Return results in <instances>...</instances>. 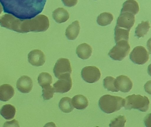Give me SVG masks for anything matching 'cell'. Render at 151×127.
<instances>
[{
	"mask_svg": "<svg viewBox=\"0 0 151 127\" xmlns=\"http://www.w3.org/2000/svg\"><path fill=\"white\" fill-rule=\"evenodd\" d=\"M47 0H0L4 12L20 19H31L42 12Z\"/></svg>",
	"mask_w": 151,
	"mask_h": 127,
	"instance_id": "cell-1",
	"label": "cell"
},
{
	"mask_svg": "<svg viewBox=\"0 0 151 127\" xmlns=\"http://www.w3.org/2000/svg\"><path fill=\"white\" fill-rule=\"evenodd\" d=\"M125 105V99L121 97L106 95L100 98L99 108L105 113L110 114L120 110Z\"/></svg>",
	"mask_w": 151,
	"mask_h": 127,
	"instance_id": "cell-2",
	"label": "cell"
},
{
	"mask_svg": "<svg viewBox=\"0 0 151 127\" xmlns=\"http://www.w3.org/2000/svg\"><path fill=\"white\" fill-rule=\"evenodd\" d=\"M150 101L147 97L140 95H129L125 99L124 107L126 110H138L146 112L150 109Z\"/></svg>",
	"mask_w": 151,
	"mask_h": 127,
	"instance_id": "cell-3",
	"label": "cell"
},
{
	"mask_svg": "<svg viewBox=\"0 0 151 127\" xmlns=\"http://www.w3.org/2000/svg\"><path fill=\"white\" fill-rule=\"evenodd\" d=\"M116 43L108 55L114 61H122L129 55L131 48L127 41H120Z\"/></svg>",
	"mask_w": 151,
	"mask_h": 127,
	"instance_id": "cell-4",
	"label": "cell"
},
{
	"mask_svg": "<svg viewBox=\"0 0 151 127\" xmlns=\"http://www.w3.org/2000/svg\"><path fill=\"white\" fill-rule=\"evenodd\" d=\"M59 80L53 85L55 93L63 94L70 90L73 83L70 74H64L59 77Z\"/></svg>",
	"mask_w": 151,
	"mask_h": 127,
	"instance_id": "cell-5",
	"label": "cell"
},
{
	"mask_svg": "<svg viewBox=\"0 0 151 127\" xmlns=\"http://www.w3.org/2000/svg\"><path fill=\"white\" fill-rule=\"evenodd\" d=\"M149 54L146 49L142 46H137L130 53L129 58L134 63L143 65L149 60Z\"/></svg>",
	"mask_w": 151,
	"mask_h": 127,
	"instance_id": "cell-6",
	"label": "cell"
},
{
	"mask_svg": "<svg viewBox=\"0 0 151 127\" xmlns=\"http://www.w3.org/2000/svg\"><path fill=\"white\" fill-rule=\"evenodd\" d=\"M81 75L85 82L93 83L99 80L101 74L100 70L96 67L90 66L83 67L82 69Z\"/></svg>",
	"mask_w": 151,
	"mask_h": 127,
	"instance_id": "cell-7",
	"label": "cell"
},
{
	"mask_svg": "<svg viewBox=\"0 0 151 127\" xmlns=\"http://www.w3.org/2000/svg\"><path fill=\"white\" fill-rule=\"evenodd\" d=\"M53 71L55 76L58 79H59L61 75L67 73L71 74L72 69L70 60L65 58L58 59L55 65Z\"/></svg>",
	"mask_w": 151,
	"mask_h": 127,
	"instance_id": "cell-8",
	"label": "cell"
},
{
	"mask_svg": "<svg viewBox=\"0 0 151 127\" xmlns=\"http://www.w3.org/2000/svg\"><path fill=\"white\" fill-rule=\"evenodd\" d=\"M135 22V18L134 14L129 12L121 13L117 19L116 26L127 30L130 31Z\"/></svg>",
	"mask_w": 151,
	"mask_h": 127,
	"instance_id": "cell-9",
	"label": "cell"
},
{
	"mask_svg": "<svg viewBox=\"0 0 151 127\" xmlns=\"http://www.w3.org/2000/svg\"><path fill=\"white\" fill-rule=\"evenodd\" d=\"M28 62L32 65L39 67L43 65L46 62V57L43 52L39 50H35L28 55Z\"/></svg>",
	"mask_w": 151,
	"mask_h": 127,
	"instance_id": "cell-10",
	"label": "cell"
},
{
	"mask_svg": "<svg viewBox=\"0 0 151 127\" xmlns=\"http://www.w3.org/2000/svg\"><path fill=\"white\" fill-rule=\"evenodd\" d=\"M32 80L29 76L23 75L17 83V88L20 92L24 94L29 93L32 89Z\"/></svg>",
	"mask_w": 151,
	"mask_h": 127,
	"instance_id": "cell-11",
	"label": "cell"
},
{
	"mask_svg": "<svg viewBox=\"0 0 151 127\" xmlns=\"http://www.w3.org/2000/svg\"><path fill=\"white\" fill-rule=\"evenodd\" d=\"M116 80L117 86L120 91L123 93H128L132 89L133 83L127 76L121 75L117 77Z\"/></svg>",
	"mask_w": 151,
	"mask_h": 127,
	"instance_id": "cell-12",
	"label": "cell"
},
{
	"mask_svg": "<svg viewBox=\"0 0 151 127\" xmlns=\"http://www.w3.org/2000/svg\"><path fill=\"white\" fill-rule=\"evenodd\" d=\"M15 90L9 84H4L0 86V101L7 102L13 97Z\"/></svg>",
	"mask_w": 151,
	"mask_h": 127,
	"instance_id": "cell-13",
	"label": "cell"
},
{
	"mask_svg": "<svg viewBox=\"0 0 151 127\" xmlns=\"http://www.w3.org/2000/svg\"><path fill=\"white\" fill-rule=\"evenodd\" d=\"M92 53V48L87 43L80 44L76 48V54L78 57L82 60H86L89 58Z\"/></svg>",
	"mask_w": 151,
	"mask_h": 127,
	"instance_id": "cell-14",
	"label": "cell"
},
{
	"mask_svg": "<svg viewBox=\"0 0 151 127\" xmlns=\"http://www.w3.org/2000/svg\"><path fill=\"white\" fill-rule=\"evenodd\" d=\"M80 29V23L78 20L73 22L67 27L65 31V35L67 39L70 40L76 39L79 35Z\"/></svg>",
	"mask_w": 151,
	"mask_h": 127,
	"instance_id": "cell-15",
	"label": "cell"
},
{
	"mask_svg": "<svg viewBox=\"0 0 151 127\" xmlns=\"http://www.w3.org/2000/svg\"><path fill=\"white\" fill-rule=\"evenodd\" d=\"M52 16L56 22L58 24L65 23L70 18L69 12L63 8L56 9L52 13Z\"/></svg>",
	"mask_w": 151,
	"mask_h": 127,
	"instance_id": "cell-16",
	"label": "cell"
},
{
	"mask_svg": "<svg viewBox=\"0 0 151 127\" xmlns=\"http://www.w3.org/2000/svg\"><path fill=\"white\" fill-rule=\"evenodd\" d=\"M139 11V5L135 0H127L123 4L121 13L129 12L134 15H136Z\"/></svg>",
	"mask_w": 151,
	"mask_h": 127,
	"instance_id": "cell-17",
	"label": "cell"
},
{
	"mask_svg": "<svg viewBox=\"0 0 151 127\" xmlns=\"http://www.w3.org/2000/svg\"><path fill=\"white\" fill-rule=\"evenodd\" d=\"M72 101L74 108L77 110H85L88 105V99L83 95H76L73 97Z\"/></svg>",
	"mask_w": 151,
	"mask_h": 127,
	"instance_id": "cell-18",
	"label": "cell"
},
{
	"mask_svg": "<svg viewBox=\"0 0 151 127\" xmlns=\"http://www.w3.org/2000/svg\"><path fill=\"white\" fill-rule=\"evenodd\" d=\"M16 108L10 104L3 105L0 110V114L7 120L12 119L16 115Z\"/></svg>",
	"mask_w": 151,
	"mask_h": 127,
	"instance_id": "cell-19",
	"label": "cell"
},
{
	"mask_svg": "<svg viewBox=\"0 0 151 127\" xmlns=\"http://www.w3.org/2000/svg\"><path fill=\"white\" fill-rule=\"evenodd\" d=\"M130 31L116 26L114 29V40L116 43L121 40L128 41Z\"/></svg>",
	"mask_w": 151,
	"mask_h": 127,
	"instance_id": "cell-20",
	"label": "cell"
},
{
	"mask_svg": "<svg viewBox=\"0 0 151 127\" xmlns=\"http://www.w3.org/2000/svg\"><path fill=\"white\" fill-rule=\"evenodd\" d=\"M60 110L65 113H70L74 109L71 98L69 97H64L60 100L59 103Z\"/></svg>",
	"mask_w": 151,
	"mask_h": 127,
	"instance_id": "cell-21",
	"label": "cell"
},
{
	"mask_svg": "<svg viewBox=\"0 0 151 127\" xmlns=\"http://www.w3.org/2000/svg\"><path fill=\"white\" fill-rule=\"evenodd\" d=\"M150 28V25L149 21H142V23L139 24L136 28L135 36L138 38L144 37L147 34Z\"/></svg>",
	"mask_w": 151,
	"mask_h": 127,
	"instance_id": "cell-22",
	"label": "cell"
},
{
	"mask_svg": "<svg viewBox=\"0 0 151 127\" xmlns=\"http://www.w3.org/2000/svg\"><path fill=\"white\" fill-rule=\"evenodd\" d=\"M114 19L113 15L110 12H104L98 17L97 22L101 26H106L110 24Z\"/></svg>",
	"mask_w": 151,
	"mask_h": 127,
	"instance_id": "cell-23",
	"label": "cell"
},
{
	"mask_svg": "<svg viewBox=\"0 0 151 127\" xmlns=\"http://www.w3.org/2000/svg\"><path fill=\"white\" fill-rule=\"evenodd\" d=\"M104 86L109 91L116 92L119 91L116 80L112 76H107L104 79Z\"/></svg>",
	"mask_w": 151,
	"mask_h": 127,
	"instance_id": "cell-24",
	"label": "cell"
},
{
	"mask_svg": "<svg viewBox=\"0 0 151 127\" xmlns=\"http://www.w3.org/2000/svg\"><path fill=\"white\" fill-rule=\"evenodd\" d=\"M38 83L42 88L46 85H50L53 82V78L51 75L47 72H42L38 76Z\"/></svg>",
	"mask_w": 151,
	"mask_h": 127,
	"instance_id": "cell-25",
	"label": "cell"
},
{
	"mask_svg": "<svg viewBox=\"0 0 151 127\" xmlns=\"http://www.w3.org/2000/svg\"><path fill=\"white\" fill-rule=\"evenodd\" d=\"M42 96L44 100H50L53 97L55 92H54L53 87H52L51 85H46L42 87Z\"/></svg>",
	"mask_w": 151,
	"mask_h": 127,
	"instance_id": "cell-26",
	"label": "cell"
},
{
	"mask_svg": "<svg viewBox=\"0 0 151 127\" xmlns=\"http://www.w3.org/2000/svg\"><path fill=\"white\" fill-rule=\"evenodd\" d=\"M127 122L126 117L120 115L111 121L109 125L110 127H125V123Z\"/></svg>",
	"mask_w": 151,
	"mask_h": 127,
	"instance_id": "cell-27",
	"label": "cell"
},
{
	"mask_svg": "<svg viewBox=\"0 0 151 127\" xmlns=\"http://www.w3.org/2000/svg\"><path fill=\"white\" fill-rule=\"evenodd\" d=\"M64 4L68 7L75 6L78 2V0H62Z\"/></svg>",
	"mask_w": 151,
	"mask_h": 127,
	"instance_id": "cell-28",
	"label": "cell"
},
{
	"mask_svg": "<svg viewBox=\"0 0 151 127\" xmlns=\"http://www.w3.org/2000/svg\"><path fill=\"white\" fill-rule=\"evenodd\" d=\"M4 127H19L18 121L14 119L11 121L5 122L4 125Z\"/></svg>",
	"mask_w": 151,
	"mask_h": 127,
	"instance_id": "cell-29",
	"label": "cell"
},
{
	"mask_svg": "<svg viewBox=\"0 0 151 127\" xmlns=\"http://www.w3.org/2000/svg\"><path fill=\"white\" fill-rule=\"evenodd\" d=\"M144 123L147 127H151V113L147 114L145 118Z\"/></svg>",
	"mask_w": 151,
	"mask_h": 127,
	"instance_id": "cell-30",
	"label": "cell"
},
{
	"mask_svg": "<svg viewBox=\"0 0 151 127\" xmlns=\"http://www.w3.org/2000/svg\"><path fill=\"white\" fill-rule=\"evenodd\" d=\"M144 88L146 93L151 95V80L145 83Z\"/></svg>",
	"mask_w": 151,
	"mask_h": 127,
	"instance_id": "cell-31",
	"label": "cell"
},
{
	"mask_svg": "<svg viewBox=\"0 0 151 127\" xmlns=\"http://www.w3.org/2000/svg\"><path fill=\"white\" fill-rule=\"evenodd\" d=\"M147 46L149 53L151 55V38L149 39V40L147 42Z\"/></svg>",
	"mask_w": 151,
	"mask_h": 127,
	"instance_id": "cell-32",
	"label": "cell"
},
{
	"mask_svg": "<svg viewBox=\"0 0 151 127\" xmlns=\"http://www.w3.org/2000/svg\"><path fill=\"white\" fill-rule=\"evenodd\" d=\"M148 73L149 75L151 76V64L149 65L148 67Z\"/></svg>",
	"mask_w": 151,
	"mask_h": 127,
	"instance_id": "cell-33",
	"label": "cell"
},
{
	"mask_svg": "<svg viewBox=\"0 0 151 127\" xmlns=\"http://www.w3.org/2000/svg\"><path fill=\"white\" fill-rule=\"evenodd\" d=\"M3 11V7L2 6L1 4V3H0V15H1V13H2Z\"/></svg>",
	"mask_w": 151,
	"mask_h": 127,
	"instance_id": "cell-34",
	"label": "cell"
},
{
	"mask_svg": "<svg viewBox=\"0 0 151 127\" xmlns=\"http://www.w3.org/2000/svg\"></svg>",
	"mask_w": 151,
	"mask_h": 127,
	"instance_id": "cell-35",
	"label": "cell"
}]
</instances>
